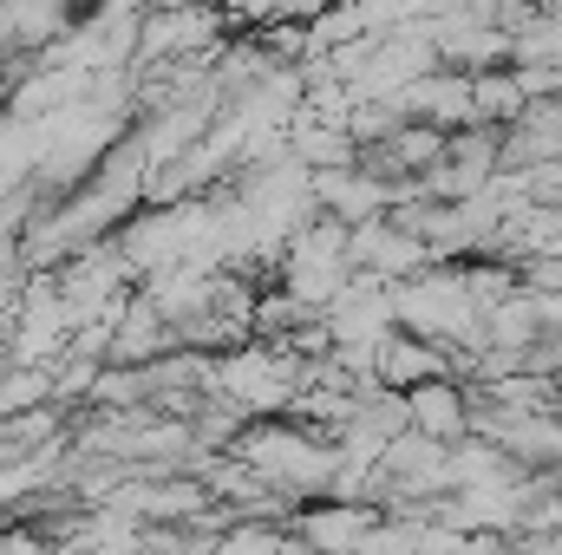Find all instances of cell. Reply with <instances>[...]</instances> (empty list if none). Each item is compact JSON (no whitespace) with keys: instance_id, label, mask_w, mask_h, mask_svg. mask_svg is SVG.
<instances>
[{"instance_id":"1","label":"cell","mask_w":562,"mask_h":555,"mask_svg":"<svg viewBox=\"0 0 562 555\" xmlns=\"http://www.w3.org/2000/svg\"><path fill=\"white\" fill-rule=\"evenodd\" d=\"M386 523L380 503H360V497H314L288 517V536L307 555H367L373 530Z\"/></svg>"},{"instance_id":"2","label":"cell","mask_w":562,"mask_h":555,"mask_svg":"<svg viewBox=\"0 0 562 555\" xmlns=\"http://www.w3.org/2000/svg\"><path fill=\"white\" fill-rule=\"evenodd\" d=\"M307 190H314V209L334 216V223H347V229L380 223V216H393V203H400V190H393L380 170H367L360 157H353V163H334V170H307Z\"/></svg>"},{"instance_id":"3","label":"cell","mask_w":562,"mask_h":555,"mask_svg":"<svg viewBox=\"0 0 562 555\" xmlns=\"http://www.w3.org/2000/svg\"><path fill=\"white\" fill-rule=\"evenodd\" d=\"M400 399H406V424L431 444H464L471 424H477V393L464 386V373H438V380H425Z\"/></svg>"},{"instance_id":"4","label":"cell","mask_w":562,"mask_h":555,"mask_svg":"<svg viewBox=\"0 0 562 555\" xmlns=\"http://www.w3.org/2000/svg\"><path fill=\"white\" fill-rule=\"evenodd\" d=\"M353 269L386 281V287H400V281H413L431 269V249H425L400 216H380V223H360L353 229Z\"/></svg>"},{"instance_id":"5","label":"cell","mask_w":562,"mask_h":555,"mask_svg":"<svg viewBox=\"0 0 562 555\" xmlns=\"http://www.w3.org/2000/svg\"><path fill=\"white\" fill-rule=\"evenodd\" d=\"M438 373H458V360H451L438 340L413 333V327H393V333L373 347V380H380L386 393H413V386L438 380Z\"/></svg>"}]
</instances>
